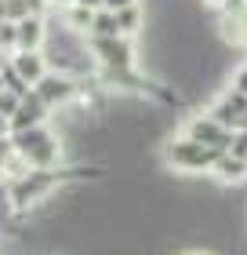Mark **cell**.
<instances>
[{
	"label": "cell",
	"instance_id": "obj_1",
	"mask_svg": "<svg viewBox=\"0 0 247 255\" xmlns=\"http://www.w3.org/2000/svg\"><path fill=\"white\" fill-rule=\"evenodd\" d=\"M11 149L26 160L29 168H58L66 157V138L55 131V128L40 124V128H29V131H15L11 135Z\"/></svg>",
	"mask_w": 247,
	"mask_h": 255
},
{
	"label": "cell",
	"instance_id": "obj_2",
	"mask_svg": "<svg viewBox=\"0 0 247 255\" xmlns=\"http://www.w3.org/2000/svg\"><path fill=\"white\" fill-rule=\"evenodd\" d=\"M160 157H164V164H167L171 171H178V175H204V171L211 175V168H215V160L222 153L193 142V138H185V135H174V138L164 142Z\"/></svg>",
	"mask_w": 247,
	"mask_h": 255
},
{
	"label": "cell",
	"instance_id": "obj_3",
	"mask_svg": "<svg viewBox=\"0 0 247 255\" xmlns=\"http://www.w3.org/2000/svg\"><path fill=\"white\" fill-rule=\"evenodd\" d=\"M95 69H135L138 66V48L131 37H87Z\"/></svg>",
	"mask_w": 247,
	"mask_h": 255
},
{
	"label": "cell",
	"instance_id": "obj_4",
	"mask_svg": "<svg viewBox=\"0 0 247 255\" xmlns=\"http://www.w3.org/2000/svg\"><path fill=\"white\" fill-rule=\"evenodd\" d=\"M178 135L193 138V142L207 146V149H215V153H226V149L233 146V135H237V131H229V128H226V124H218L207 110H200V113H189V117L182 121Z\"/></svg>",
	"mask_w": 247,
	"mask_h": 255
},
{
	"label": "cell",
	"instance_id": "obj_5",
	"mask_svg": "<svg viewBox=\"0 0 247 255\" xmlns=\"http://www.w3.org/2000/svg\"><path fill=\"white\" fill-rule=\"evenodd\" d=\"M40 95V102L48 106L51 113L55 110H66V106H73V99L80 95V80L77 77H69V73H58V69H51L48 77L40 80L37 88H33Z\"/></svg>",
	"mask_w": 247,
	"mask_h": 255
},
{
	"label": "cell",
	"instance_id": "obj_6",
	"mask_svg": "<svg viewBox=\"0 0 247 255\" xmlns=\"http://www.w3.org/2000/svg\"><path fill=\"white\" fill-rule=\"evenodd\" d=\"M207 113L218 124H226L229 131H240V128H247V95L226 88L222 95H215V99L207 102Z\"/></svg>",
	"mask_w": 247,
	"mask_h": 255
},
{
	"label": "cell",
	"instance_id": "obj_7",
	"mask_svg": "<svg viewBox=\"0 0 247 255\" xmlns=\"http://www.w3.org/2000/svg\"><path fill=\"white\" fill-rule=\"evenodd\" d=\"M51 33L48 15H26L15 22V51H44Z\"/></svg>",
	"mask_w": 247,
	"mask_h": 255
},
{
	"label": "cell",
	"instance_id": "obj_8",
	"mask_svg": "<svg viewBox=\"0 0 247 255\" xmlns=\"http://www.w3.org/2000/svg\"><path fill=\"white\" fill-rule=\"evenodd\" d=\"M48 117H51V110L40 102V95H37V91H29V95L18 102L15 117L7 121V131H11V135H15V131H29V128H40V124H48Z\"/></svg>",
	"mask_w": 247,
	"mask_h": 255
},
{
	"label": "cell",
	"instance_id": "obj_9",
	"mask_svg": "<svg viewBox=\"0 0 247 255\" xmlns=\"http://www.w3.org/2000/svg\"><path fill=\"white\" fill-rule=\"evenodd\" d=\"M11 69H15L29 88H37L40 80L51 73V62H48L44 51H11Z\"/></svg>",
	"mask_w": 247,
	"mask_h": 255
},
{
	"label": "cell",
	"instance_id": "obj_10",
	"mask_svg": "<svg viewBox=\"0 0 247 255\" xmlns=\"http://www.w3.org/2000/svg\"><path fill=\"white\" fill-rule=\"evenodd\" d=\"M211 179L222 182V186H244L247 182V160L226 149V153L215 160V168H211Z\"/></svg>",
	"mask_w": 247,
	"mask_h": 255
},
{
	"label": "cell",
	"instance_id": "obj_11",
	"mask_svg": "<svg viewBox=\"0 0 247 255\" xmlns=\"http://www.w3.org/2000/svg\"><path fill=\"white\" fill-rule=\"evenodd\" d=\"M116 22H120V37H138V33L146 29V22H149V15H146V7L142 4H135V7H124V11H116Z\"/></svg>",
	"mask_w": 247,
	"mask_h": 255
},
{
	"label": "cell",
	"instance_id": "obj_12",
	"mask_svg": "<svg viewBox=\"0 0 247 255\" xmlns=\"http://www.w3.org/2000/svg\"><path fill=\"white\" fill-rule=\"evenodd\" d=\"M62 22H66V26L73 29V33H80V37H91V22H95V11L73 4V7H66V11H62Z\"/></svg>",
	"mask_w": 247,
	"mask_h": 255
},
{
	"label": "cell",
	"instance_id": "obj_13",
	"mask_svg": "<svg viewBox=\"0 0 247 255\" xmlns=\"http://www.w3.org/2000/svg\"><path fill=\"white\" fill-rule=\"evenodd\" d=\"M91 37H120V22H116V11H109V7L95 11V22H91Z\"/></svg>",
	"mask_w": 247,
	"mask_h": 255
},
{
	"label": "cell",
	"instance_id": "obj_14",
	"mask_svg": "<svg viewBox=\"0 0 247 255\" xmlns=\"http://www.w3.org/2000/svg\"><path fill=\"white\" fill-rule=\"evenodd\" d=\"M229 88H233V91H240V95H247V59L237 62V66L229 69Z\"/></svg>",
	"mask_w": 247,
	"mask_h": 255
},
{
	"label": "cell",
	"instance_id": "obj_15",
	"mask_svg": "<svg viewBox=\"0 0 247 255\" xmlns=\"http://www.w3.org/2000/svg\"><path fill=\"white\" fill-rule=\"evenodd\" d=\"M18 95H11V91H4V88H0V117H4V121H11V117H15V110H18Z\"/></svg>",
	"mask_w": 247,
	"mask_h": 255
},
{
	"label": "cell",
	"instance_id": "obj_16",
	"mask_svg": "<svg viewBox=\"0 0 247 255\" xmlns=\"http://www.w3.org/2000/svg\"><path fill=\"white\" fill-rule=\"evenodd\" d=\"M229 153H237V157H244V160H247V128H240V131L233 135V146H229Z\"/></svg>",
	"mask_w": 247,
	"mask_h": 255
},
{
	"label": "cell",
	"instance_id": "obj_17",
	"mask_svg": "<svg viewBox=\"0 0 247 255\" xmlns=\"http://www.w3.org/2000/svg\"><path fill=\"white\" fill-rule=\"evenodd\" d=\"M135 4H142V0H105L109 11H124V7H135Z\"/></svg>",
	"mask_w": 247,
	"mask_h": 255
},
{
	"label": "cell",
	"instance_id": "obj_18",
	"mask_svg": "<svg viewBox=\"0 0 247 255\" xmlns=\"http://www.w3.org/2000/svg\"><path fill=\"white\" fill-rule=\"evenodd\" d=\"M80 7H91V11H102L105 7V0H77Z\"/></svg>",
	"mask_w": 247,
	"mask_h": 255
},
{
	"label": "cell",
	"instance_id": "obj_19",
	"mask_svg": "<svg viewBox=\"0 0 247 255\" xmlns=\"http://www.w3.org/2000/svg\"><path fill=\"white\" fill-rule=\"evenodd\" d=\"M204 4H207V7H215V11H226V7H229V0H204Z\"/></svg>",
	"mask_w": 247,
	"mask_h": 255
},
{
	"label": "cell",
	"instance_id": "obj_20",
	"mask_svg": "<svg viewBox=\"0 0 247 255\" xmlns=\"http://www.w3.org/2000/svg\"><path fill=\"white\" fill-rule=\"evenodd\" d=\"M73 4H77V0H51L55 11H66V7H73Z\"/></svg>",
	"mask_w": 247,
	"mask_h": 255
},
{
	"label": "cell",
	"instance_id": "obj_21",
	"mask_svg": "<svg viewBox=\"0 0 247 255\" xmlns=\"http://www.w3.org/2000/svg\"><path fill=\"white\" fill-rule=\"evenodd\" d=\"M185 255H211V252H185Z\"/></svg>",
	"mask_w": 247,
	"mask_h": 255
},
{
	"label": "cell",
	"instance_id": "obj_22",
	"mask_svg": "<svg viewBox=\"0 0 247 255\" xmlns=\"http://www.w3.org/2000/svg\"><path fill=\"white\" fill-rule=\"evenodd\" d=\"M244 51H247V44H244Z\"/></svg>",
	"mask_w": 247,
	"mask_h": 255
}]
</instances>
